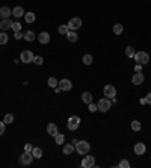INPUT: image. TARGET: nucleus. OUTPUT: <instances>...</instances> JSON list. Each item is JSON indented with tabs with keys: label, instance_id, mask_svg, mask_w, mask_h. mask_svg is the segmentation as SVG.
I'll list each match as a JSON object with an SVG mask.
<instances>
[{
	"label": "nucleus",
	"instance_id": "f257e3e1",
	"mask_svg": "<svg viewBox=\"0 0 151 168\" xmlns=\"http://www.w3.org/2000/svg\"><path fill=\"white\" fill-rule=\"evenodd\" d=\"M76 152L79 153V155H88L89 153V150H91V146H89V142L88 141H77L76 144Z\"/></svg>",
	"mask_w": 151,
	"mask_h": 168
},
{
	"label": "nucleus",
	"instance_id": "f03ea898",
	"mask_svg": "<svg viewBox=\"0 0 151 168\" xmlns=\"http://www.w3.org/2000/svg\"><path fill=\"white\" fill-rule=\"evenodd\" d=\"M97 108H98V111H100V112H107L110 108H112V100H110V99H107V97H104V99H100L98 103H97Z\"/></svg>",
	"mask_w": 151,
	"mask_h": 168
},
{
	"label": "nucleus",
	"instance_id": "7ed1b4c3",
	"mask_svg": "<svg viewBox=\"0 0 151 168\" xmlns=\"http://www.w3.org/2000/svg\"><path fill=\"white\" fill-rule=\"evenodd\" d=\"M133 58H135L136 64H139V65H145L150 61V56H148V53H145V52H136Z\"/></svg>",
	"mask_w": 151,
	"mask_h": 168
},
{
	"label": "nucleus",
	"instance_id": "20e7f679",
	"mask_svg": "<svg viewBox=\"0 0 151 168\" xmlns=\"http://www.w3.org/2000/svg\"><path fill=\"white\" fill-rule=\"evenodd\" d=\"M33 58H35V55L30 50H23L21 55H20V61L24 64H29V62H33Z\"/></svg>",
	"mask_w": 151,
	"mask_h": 168
},
{
	"label": "nucleus",
	"instance_id": "39448f33",
	"mask_svg": "<svg viewBox=\"0 0 151 168\" xmlns=\"http://www.w3.org/2000/svg\"><path fill=\"white\" fill-rule=\"evenodd\" d=\"M67 126H68V129H70V130H77V129H79V126H80V118H79V117H76V115H73V117L68 118V123H67Z\"/></svg>",
	"mask_w": 151,
	"mask_h": 168
},
{
	"label": "nucleus",
	"instance_id": "423d86ee",
	"mask_svg": "<svg viewBox=\"0 0 151 168\" xmlns=\"http://www.w3.org/2000/svg\"><path fill=\"white\" fill-rule=\"evenodd\" d=\"M68 29L70 30H77V29H80L82 27V20L79 17H74V18H71L70 21H68Z\"/></svg>",
	"mask_w": 151,
	"mask_h": 168
},
{
	"label": "nucleus",
	"instance_id": "0eeeda50",
	"mask_svg": "<svg viewBox=\"0 0 151 168\" xmlns=\"http://www.w3.org/2000/svg\"><path fill=\"white\" fill-rule=\"evenodd\" d=\"M33 159H35V157H33V155H32L30 152H24L23 155L20 156V162H21L23 165H30Z\"/></svg>",
	"mask_w": 151,
	"mask_h": 168
},
{
	"label": "nucleus",
	"instance_id": "6e6552de",
	"mask_svg": "<svg viewBox=\"0 0 151 168\" xmlns=\"http://www.w3.org/2000/svg\"><path fill=\"white\" fill-rule=\"evenodd\" d=\"M58 86H59V90H60V91H71V88H73V83H71L70 79H62V80H59Z\"/></svg>",
	"mask_w": 151,
	"mask_h": 168
},
{
	"label": "nucleus",
	"instance_id": "1a4fd4ad",
	"mask_svg": "<svg viewBox=\"0 0 151 168\" xmlns=\"http://www.w3.org/2000/svg\"><path fill=\"white\" fill-rule=\"evenodd\" d=\"M103 92H104V97H107V99H112V97H115V96H116V88L113 86V85H106L104 90H103Z\"/></svg>",
	"mask_w": 151,
	"mask_h": 168
},
{
	"label": "nucleus",
	"instance_id": "9d476101",
	"mask_svg": "<svg viewBox=\"0 0 151 168\" xmlns=\"http://www.w3.org/2000/svg\"><path fill=\"white\" fill-rule=\"evenodd\" d=\"M95 165V157L91 156V155H88L86 157H83V161H82V167L83 168H91Z\"/></svg>",
	"mask_w": 151,
	"mask_h": 168
},
{
	"label": "nucleus",
	"instance_id": "9b49d317",
	"mask_svg": "<svg viewBox=\"0 0 151 168\" xmlns=\"http://www.w3.org/2000/svg\"><path fill=\"white\" fill-rule=\"evenodd\" d=\"M144 80H145V76L139 71V73H135V76L131 77V83H133V85H142Z\"/></svg>",
	"mask_w": 151,
	"mask_h": 168
},
{
	"label": "nucleus",
	"instance_id": "f8f14e48",
	"mask_svg": "<svg viewBox=\"0 0 151 168\" xmlns=\"http://www.w3.org/2000/svg\"><path fill=\"white\" fill-rule=\"evenodd\" d=\"M11 26H12V21L9 18H2V21H0V29H2V32L11 29Z\"/></svg>",
	"mask_w": 151,
	"mask_h": 168
},
{
	"label": "nucleus",
	"instance_id": "ddd939ff",
	"mask_svg": "<svg viewBox=\"0 0 151 168\" xmlns=\"http://www.w3.org/2000/svg\"><path fill=\"white\" fill-rule=\"evenodd\" d=\"M36 38L39 40L41 44H48V43H50V34H48V32H41L39 36H36Z\"/></svg>",
	"mask_w": 151,
	"mask_h": 168
},
{
	"label": "nucleus",
	"instance_id": "4468645a",
	"mask_svg": "<svg viewBox=\"0 0 151 168\" xmlns=\"http://www.w3.org/2000/svg\"><path fill=\"white\" fill-rule=\"evenodd\" d=\"M133 150H135V153H136V155H139V156H140V155H144V153H145L147 147H145L144 142H136V146H135Z\"/></svg>",
	"mask_w": 151,
	"mask_h": 168
},
{
	"label": "nucleus",
	"instance_id": "2eb2a0df",
	"mask_svg": "<svg viewBox=\"0 0 151 168\" xmlns=\"http://www.w3.org/2000/svg\"><path fill=\"white\" fill-rule=\"evenodd\" d=\"M47 133L50 135V136H55V135L58 133V126H56L55 123L47 124Z\"/></svg>",
	"mask_w": 151,
	"mask_h": 168
},
{
	"label": "nucleus",
	"instance_id": "dca6fc26",
	"mask_svg": "<svg viewBox=\"0 0 151 168\" xmlns=\"http://www.w3.org/2000/svg\"><path fill=\"white\" fill-rule=\"evenodd\" d=\"M12 14V9H9L8 6L0 8V18H9V15Z\"/></svg>",
	"mask_w": 151,
	"mask_h": 168
},
{
	"label": "nucleus",
	"instance_id": "f3484780",
	"mask_svg": "<svg viewBox=\"0 0 151 168\" xmlns=\"http://www.w3.org/2000/svg\"><path fill=\"white\" fill-rule=\"evenodd\" d=\"M12 15L15 17V18H20V17H23L24 15V9L21 6H15L14 9H12Z\"/></svg>",
	"mask_w": 151,
	"mask_h": 168
},
{
	"label": "nucleus",
	"instance_id": "a211bd4d",
	"mask_svg": "<svg viewBox=\"0 0 151 168\" xmlns=\"http://www.w3.org/2000/svg\"><path fill=\"white\" fill-rule=\"evenodd\" d=\"M67 40L70 41V43H76L77 40H79V36L76 34V30H68V34H67Z\"/></svg>",
	"mask_w": 151,
	"mask_h": 168
},
{
	"label": "nucleus",
	"instance_id": "6ab92c4d",
	"mask_svg": "<svg viewBox=\"0 0 151 168\" xmlns=\"http://www.w3.org/2000/svg\"><path fill=\"white\" fill-rule=\"evenodd\" d=\"M82 101L86 103V105L92 103V94H91V92H83V94H82Z\"/></svg>",
	"mask_w": 151,
	"mask_h": 168
},
{
	"label": "nucleus",
	"instance_id": "aec40b11",
	"mask_svg": "<svg viewBox=\"0 0 151 168\" xmlns=\"http://www.w3.org/2000/svg\"><path fill=\"white\" fill-rule=\"evenodd\" d=\"M53 138H55V142H56V144H59V146H62V144H64V141H65V135H64V133H59V132L55 135Z\"/></svg>",
	"mask_w": 151,
	"mask_h": 168
},
{
	"label": "nucleus",
	"instance_id": "412c9836",
	"mask_svg": "<svg viewBox=\"0 0 151 168\" xmlns=\"http://www.w3.org/2000/svg\"><path fill=\"white\" fill-rule=\"evenodd\" d=\"M76 150L74 144H64V155H71Z\"/></svg>",
	"mask_w": 151,
	"mask_h": 168
},
{
	"label": "nucleus",
	"instance_id": "4be33fe9",
	"mask_svg": "<svg viewBox=\"0 0 151 168\" xmlns=\"http://www.w3.org/2000/svg\"><path fill=\"white\" fill-rule=\"evenodd\" d=\"M26 41H29V43H32V41H35V34L32 32V30H27V32H24V36H23Z\"/></svg>",
	"mask_w": 151,
	"mask_h": 168
},
{
	"label": "nucleus",
	"instance_id": "5701e85b",
	"mask_svg": "<svg viewBox=\"0 0 151 168\" xmlns=\"http://www.w3.org/2000/svg\"><path fill=\"white\" fill-rule=\"evenodd\" d=\"M122 30H124V26H122L121 23H116L115 26H113V34L115 35H121Z\"/></svg>",
	"mask_w": 151,
	"mask_h": 168
},
{
	"label": "nucleus",
	"instance_id": "b1692460",
	"mask_svg": "<svg viewBox=\"0 0 151 168\" xmlns=\"http://www.w3.org/2000/svg\"><path fill=\"white\" fill-rule=\"evenodd\" d=\"M35 14L33 12H27V14H24V20H26V23H33L35 21Z\"/></svg>",
	"mask_w": 151,
	"mask_h": 168
},
{
	"label": "nucleus",
	"instance_id": "393cba45",
	"mask_svg": "<svg viewBox=\"0 0 151 168\" xmlns=\"http://www.w3.org/2000/svg\"><path fill=\"white\" fill-rule=\"evenodd\" d=\"M32 155H33L35 159H39V157L42 156V150H41L39 147H33V148H32Z\"/></svg>",
	"mask_w": 151,
	"mask_h": 168
},
{
	"label": "nucleus",
	"instance_id": "a878e982",
	"mask_svg": "<svg viewBox=\"0 0 151 168\" xmlns=\"http://www.w3.org/2000/svg\"><path fill=\"white\" fill-rule=\"evenodd\" d=\"M68 30H70V29H68V26H67V24H60V26H59V29H58V32L60 35H64V36H67Z\"/></svg>",
	"mask_w": 151,
	"mask_h": 168
},
{
	"label": "nucleus",
	"instance_id": "bb28decb",
	"mask_svg": "<svg viewBox=\"0 0 151 168\" xmlns=\"http://www.w3.org/2000/svg\"><path fill=\"white\" fill-rule=\"evenodd\" d=\"M58 83H59V80L56 77H50L48 80H47V85H48L50 88H56V86H58Z\"/></svg>",
	"mask_w": 151,
	"mask_h": 168
},
{
	"label": "nucleus",
	"instance_id": "cd10ccee",
	"mask_svg": "<svg viewBox=\"0 0 151 168\" xmlns=\"http://www.w3.org/2000/svg\"><path fill=\"white\" fill-rule=\"evenodd\" d=\"M140 127H142L140 121H138V120H133V121H131V129H133L135 132H139Z\"/></svg>",
	"mask_w": 151,
	"mask_h": 168
},
{
	"label": "nucleus",
	"instance_id": "c85d7f7f",
	"mask_svg": "<svg viewBox=\"0 0 151 168\" xmlns=\"http://www.w3.org/2000/svg\"><path fill=\"white\" fill-rule=\"evenodd\" d=\"M135 53H136V52H135V49H133L131 45H128L127 49H126V56H127V58H133Z\"/></svg>",
	"mask_w": 151,
	"mask_h": 168
},
{
	"label": "nucleus",
	"instance_id": "c756f323",
	"mask_svg": "<svg viewBox=\"0 0 151 168\" xmlns=\"http://www.w3.org/2000/svg\"><path fill=\"white\" fill-rule=\"evenodd\" d=\"M82 61H83V64H85V65H91V64H92V56H91V55H85Z\"/></svg>",
	"mask_w": 151,
	"mask_h": 168
},
{
	"label": "nucleus",
	"instance_id": "7c9ffc66",
	"mask_svg": "<svg viewBox=\"0 0 151 168\" xmlns=\"http://www.w3.org/2000/svg\"><path fill=\"white\" fill-rule=\"evenodd\" d=\"M8 40H9V36L5 34V32H2V34H0V45L6 44V43H8Z\"/></svg>",
	"mask_w": 151,
	"mask_h": 168
},
{
	"label": "nucleus",
	"instance_id": "2f4dec72",
	"mask_svg": "<svg viewBox=\"0 0 151 168\" xmlns=\"http://www.w3.org/2000/svg\"><path fill=\"white\" fill-rule=\"evenodd\" d=\"M11 29L14 30V32H21V24L20 23H12V26H11Z\"/></svg>",
	"mask_w": 151,
	"mask_h": 168
},
{
	"label": "nucleus",
	"instance_id": "473e14b6",
	"mask_svg": "<svg viewBox=\"0 0 151 168\" xmlns=\"http://www.w3.org/2000/svg\"><path fill=\"white\" fill-rule=\"evenodd\" d=\"M6 124H11V123H14V115L12 114H6L5 115V120H3Z\"/></svg>",
	"mask_w": 151,
	"mask_h": 168
},
{
	"label": "nucleus",
	"instance_id": "72a5a7b5",
	"mask_svg": "<svg viewBox=\"0 0 151 168\" xmlns=\"http://www.w3.org/2000/svg\"><path fill=\"white\" fill-rule=\"evenodd\" d=\"M42 62H44L42 56H35L33 58V64H36V65H42Z\"/></svg>",
	"mask_w": 151,
	"mask_h": 168
},
{
	"label": "nucleus",
	"instance_id": "f704fd0d",
	"mask_svg": "<svg viewBox=\"0 0 151 168\" xmlns=\"http://www.w3.org/2000/svg\"><path fill=\"white\" fill-rule=\"evenodd\" d=\"M118 167H119V168H130V162L124 159V161H121V162L118 164Z\"/></svg>",
	"mask_w": 151,
	"mask_h": 168
},
{
	"label": "nucleus",
	"instance_id": "c9c22d12",
	"mask_svg": "<svg viewBox=\"0 0 151 168\" xmlns=\"http://www.w3.org/2000/svg\"><path fill=\"white\" fill-rule=\"evenodd\" d=\"M5 129H6V123L5 121H0V136L5 133Z\"/></svg>",
	"mask_w": 151,
	"mask_h": 168
},
{
	"label": "nucleus",
	"instance_id": "e433bc0d",
	"mask_svg": "<svg viewBox=\"0 0 151 168\" xmlns=\"http://www.w3.org/2000/svg\"><path fill=\"white\" fill-rule=\"evenodd\" d=\"M97 111H98L97 105H94V103H89V112H97Z\"/></svg>",
	"mask_w": 151,
	"mask_h": 168
},
{
	"label": "nucleus",
	"instance_id": "4c0bfd02",
	"mask_svg": "<svg viewBox=\"0 0 151 168\" xmlns=\"http://www.w3.org/2000/svg\"><path fill=\"white\" fill-rule=\"evenodd\" d=\"M14 36H15V40H21L24 36V34H21V32H14Z\"/></svg>",
	"mask_w": 151,
	"mask_h": 168
},
{
	"label": "nucleus",
	"instance_id": "58836bf2",
	"mask_svg": "<svg viewBox=\"0 0 151 168\" xmlns=\"http://www.w3.org/2000/svg\"><path fill=\"white\" fill-rule=\"evenodd\" d=\"M32 148H33L32 144H26V146H24V152H30V153H32Z\"/></svg>",
	"mask_w": 151,
	"mask_h": 168
},
{
	"label": "nucleus",
	"instance_id": "ea45409f",
	"mask_svg": "<svg viewBox=\"0 0 151 168\" xmlns=\"http://www.w3.org/2000/svg\"><path fill=\"white\" fill-rule=\"evenodd\" d=\"M145 101H147L148 105H151V92H148V94H147V97H145Z\"/></svg>",
	"mask_w": 151,
	"mask_h": 168
},
{
	"label": "nucleus",
	"instance_id": "a19ab883",
	"mask_svg": "<svg viewBox=\"0 0 151 168\" xmlns=\"http://www.w3.org/2000/svg\"><path fill=\"white\" fill-rule=\"evenodd\" d=\"M140 68H142V65H139V64H136V65H135V71H136V73H139V71H140Z\"/></svg>",
	"mask_w": 151,
	"mask_h": 168
}]
</instances>
